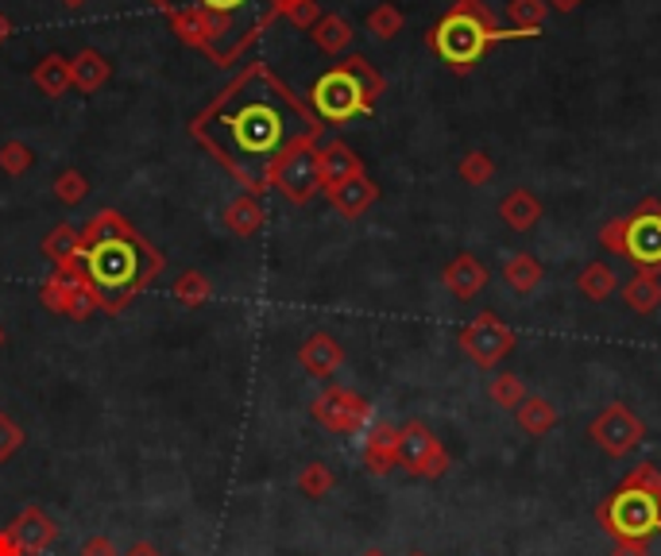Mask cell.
Listing matches in <instances>:
<instances>
[{
	"instance_id": "cell-1",
	"label": "cell",
	"mask_w": 661,
	"mask_h": 556,
	"mask_svg": "<svg viewBox=\"0 0 661 556\" xmlns=\"http://www.w3.org/2000/svg\"><path fill=\"white\" fill-rule=\"evenodd\" d=\"M321 132L326 124L314 116L309 101L267 62H247L190 124V135L209 151V159L252 197H264L279 163L302 143H318Z\"/></svg>"
},
{
	"instance_id": "cell-2",
	"label": "cell",
	"mask_w": 661,
	"mask_h": 556,
	"mask_svg": "<svg viewBox=\"0 0 661 556\" xmlns=\"http://www.w3.org/2000/svg\"><path fill=\"white\" fill-rule=\"evenodd\" d=\"M81 244H86L81 271L98 294L101 313L109 318H116L128 301L140 298L167 271V256L155 244H148L116 209H101L81 232Z\"/></svg>"
},
{
	"instance_id": "cell-3",
	"label": "cell",
	"mask_w": 661,
	"mask_h": 556,
	"mask_svg": "<svg viewBox=\"0 0 661 556\" xmlns=\"http://www.w3.org/2000/svg\"><path fill=\"white\" fill-rule=\"evenodd\" d=\"M499 39H522L519 31H503L495 12L484 0H457L437 24L425 31V47L437 54L453 74H472L487 47Z\"/></svg>"
},
{
	"instance_id": "cell-4",
	"label": "cell",
	"mask_w": 661,
	"mask_h": 556,
	"mask_svg": "<svg viewBox=\"0 0 661 556\" xmlns=\"http://www.w3.org/2000/svg\"><path fill=\"white\" fill-rule=\"evenodd\" d=\"M383 89V74L371 66L364 54H344L336 66H329L314 89H309V108L321 124H348L356 116H368L371 108L380 105Z\"/></svg>"
},
{
	"instance_id": "cell-5",
	"label": "cell",
	"mask_w": 661,
	"mask_h": 556,
	"mask_svg": "<svg viewBox=\"0 0 661 556\" xmlns=\"http://www.w3.org/2000/svg\"><path fill=\"white\" fill-rule=\"evenodd\" d=\"M596 526L608 533L611 541L623 538H646L661 533V468L658 464H635V471H626L623 483L611 494H603V503L596 506Z\"/></svg>"
},
{
	"instance_id": "cell-6",
	"label": "cell",
	"mask_w": 661,
	"mask_h": 556,
	"mask_svg": "<svg viewBox=\"0 0 661 556\" xmlns=\"http://www.w3.org/2000/svg\"><path fill=\"white\" fill-rule=\"evenodd\" d=\"M596 236H600V244L608 247L611 256L661 274V202L658 197H643L626 217L600 224Z\"/></svg>"
},
{
	"instance_id": "cell-7",
	"label": "cell",
	"mask_w": 661,
	"mask_h": 556,
	"mask_svg": "<svg viewBox=\"0 0 661 556\" xmlns=\"http://www.w3.org/2000/svg\"><path fill=\"white\" fill-rule=\"evenodd\" d=\"M449 452L425 422H406L398 429V468L415 479H441L449 471Z\"/></svg>"
},
{
	"instance_id": "cell-8",
	"label": "cell",
	"mask_w": 661,
	"mask_h": 556,
	"mask_svg": "<svg viewBox=\"0 0 661 556\" xmlns=\"http://www.w3.org/2000/svg\"><path fill=\"white\" fill-rule=\"evenodd\" d=\"M457 345L468 360L476 363V367L492 371L503 363V355L514 352V328L503 325L495 313H480V318H472L465 328H460Z\"/></svg>"
},
{
	"instance_id": "cell-9",
	"label": "cell",
	"mask_w": 661,
	"mask_h": 556,
	"mask_svg": "<svg viewBox=\"0 0 661 556\" xmlns=\"http://www.w3.org/2000/svg\"><path fill=\"white\" fill-rule=\"evenodd\" d=\"M588 437H592V444H596V449H603L608 456L623 460V456H631L638 444H643L646 422L635 414V410L626 406V402H611L603 414L592 417Z\"/></svg>"
},
{
	"instance_id": "cell-10",
	"label": "cell",
	"mask_w": 661,
	"mask_h": 556,
	"mask_svg": "<svg viewBox=\"0 0 661 556\" xmlns=\"http://www.w3.org/2000/svg\"><path fill=\"white\" fill-rule=\"evenodd\" d=\"M314 422H321L329 432H364L376 422V410L364 395L348 387H326L314 402H309Z\"/></svg>"
},
{
	"instance_id": "cell-11",
	"label": "cell",
	"mask_w": 661,
	"mask_h": 556,
	"mask_svg": "<svg viewBox=\"0 0 661 556\" xmlns=\"http://www.w3.org/2000/svg\"><path fill=\"white\" fill-rule=\"evenodd\" d=\"M271 190H279L291 205H309L321 194V163H318V143H302L287 159L279 163L271 178Z\"/></svg>"
},
{
	"instance_id": "cell-12",
	"label": "cell",
	"mask_w": 661,
	"mask_h": 556,
	"mask_svg": "<svg viewBox=\"0 0 661 556\" xmlns=\"http://www.w3.org/2000/svg\"><path fill=\"white\" fill-rule=\"evenodd\" d=\"M39 301H43L51 313L71 318V321H86L101 309L86 271H54L51 279L39 286Z\"/></svg>"
},
{
	"instance_id": "cell-13",
	"label": "cell",
	"mask_w": 661,
	"mask_h": 556,
	"mask_svg": "<svg viewBox=\"0 0 661 556\" xmlns=\"http://www.w3.org/2000/svg\"><path fill=\"white\" fill-rule=\"evenodd\" d=\"M12 538H16V545L24 548V556H39L47 553V548L54 545V538H59V526L51 521V514L43 510V506H24V510L12 518Z\"/></svg>"
},
{
	"instance_id": "cell-14",
	"label": "cell",
	"mask_w": 661,
	"mask_h": 556,
	"mask_svg": "<svg viewBox=\"0 0 661 556\" xmlns=\"http://www.w3.org/2000/svg\"><path fill=\"white\" fill-rule=\"evenodd\" d=\"M364 468L371 476H391L398 468V425L371 422L364 429Z\"/></svg>"
},
{
	"instance_id": "cell-15",
	"label": "cell",
	"mask_w": 661,
	"mask_h": 556,
	"mask_svg": "<svg viewBox=\"0 0 661 556\" xmlns=\"http://www.w3.org/2000/svg\"><path fill=\"white\" fill-rule=\"evenodd\" d=\"M298 363L306 375H314V379H333L336 371L344 367L341 340H333L329 333H309L298 348Z\"/></svg>"
},
{
	"instance_id": "cell-16",
	"label": "cell",
	"mask_w": 661,
	"mask_h": 556,
	"mask_svg": "<svg viewBox=\"0 0 661 556\" xmlns=\"http://www.w3.org/2000/svg\"><path fill=\"white\" fill-rule=\"evenodd\" d=\"M321 194L329 197V205L341 212L344 221H356V217H364L371 205L380 202V185L371 182L368 174H356L341 185H329V190H321Z\"/></svg>"
},
{
	"instance_id": "cell-17",
	"label": "cell",
	"mask_w": 661,
	"mask_h": 556,
	"mask_svg": "<svg viewBox=\"0 0 661 556\" xmlns=\"http://www.w3.org/2000/svg\"><path fill=\"white\" fill-rule=\"evenodd\" d=\"M318 163H321V190L348 182V178H356V174H368V170H364V159L344 140L318 143Z\"/></svg>"
},
{
	"instance_id": "cell-18",
	"label": "cell",
	"mask_w": 661,
	"mask_h": 556,
	"mask_svg": "<svg viewBox=\"0 0 661 556\" xmlns=\"http://www.w3.org/2000/svg\"><path fill=\"white\" fill-rule=\"evenodd\" d=\"M441 283H445V290H449L453 298L468 301L487 286V267L480 263L472 251H460V256L441 271Z\"/></svg>"
},
{
	"instance_id": "cell-19",
	"label": "cell",
	"mask_w": 661,
	"mask_h": 556,
	"mask_svg": "<svg viewBox=\"0 0 661 556\" xmlns=\"http://www.w3.org/2000/svg\"><path fill=\"white\" fill-rule=\"evenodd\" d=\"M81 232L74 224H59L43 236V256L54 263V271H81Z\"/></svg>"
},
{
	"instance_id": "cell-20",
	"label": "cell",
	"mask_w": 661,
	"mask_h": 556,
	"mask_svg": "<svg viewBox=\"0 0 661 556\" xmlns=\"http://www.w3.org/2000/svg\"><path fill=\"white\" fill-rule=\"evenodd\" d=\"M220 221H225V229H229L232 236H240V240L256 236V232L267 224L264 202H259V197H252V194H237L229 205H225V217H220Z\"/></svg>"
},
{
	"instance_id": "cell-21",
	"label": "cell",
	"mask_w": 661,
	"mask_h": 556,
	"mask_svg": "<svg viewBox=\"0 0 661 556\" xmlns=\"http://www.w3.org/2000/svg\"><path fill=\"white\" fill-rule=\"evenodd\" d=\"M623 306L635 309V313H643V318H650L653 309L661 306V274L638 267L635 279H626L623 283Z\"/></svg>"
},
{
	"instance_id": "cell-22",
	"label": "cell",
	"mask_w": 661,
	"mask_h": 556,
	"mask_svg": "<svg viewBox=\"0 0 661 556\" xmlns=\"http://www.w3.org/2000/svg\"><path fill=\"white\" fill-rule=\"evenodd\" d=\"M499 217L511 232H530L542 221V202L534 197V190H511L499 202Z\"/></svg>"
},
{
	"instance_id": "cell-23",
	"label": "cell",
	"mask_w": 661,
	"mask_h": 556,
	"mask_svg": "<svg viewBox=\"0 0 661 556\" xmlns=\"http://www.w3.org/2000/svg\"><path fill=\"white\" fill-rule=\"evenodd\" d=\"M71 78H74V89H81V93H98V89L113 78V66H109V59L101 51L86 47V51H78L71 59Z\"/></svg>"
},
{
	"instance_id": "cell-24",
	"label": "cell",
	"mask_w": 661,
	"mask_h": 556,
	"mask_svg": "<svg viewBox=\"0 0 661 556\" xmlns=\"http://www.w3.org/2000/svg\"><path fill=\"white\" fill-rule=\"evenodd\" d=\"M167 20H170V31H175L186 47H194V51L205 54V47H209V16H205L202 4H182V9H175Z\"/></svg>"
},
{
	"instance_id": "cell-25",
	"label": "cell",
	"mask_w": 661,
	"mask_h": 556,
	"mask_svg": "<svg viewBox=\"0 0 661 556\" xmlns=\"http://www.w3.org/2000/svg\"><path fill=\"white\" fill-rule=\"evenodd\" d=\"M514 422H519V429L530 432V437H546V432L557 429L561 414H557V406L549 402V398L526 395V398L519 402V410H514Z\"/></svg>"
},
{
	"instance_id": "cell-26",
	"label": "cell",
	"mask_w": 661,
	"mask_h": 556,
	"mask_svg": "<svg viewBox=\"0 0 661 556\" xmlns=\"http://www.w3.org/2000/svg\"><path fill=\"white\" fill-rule=\"evenodd\" d=\"M309 39L318 43V51H326V54H344L348 47H353L356 31H353V24H348L344 16H336V12H326V16H321L318 24L309 27Z\"/></svg>"
},
{
	"instance_id": "cell-27",
	"label": "cell",
	"mask_w": 661,
	"mask_h": 556,
	"mask_svg": "<svg viewBox=\"0 0 661 556\" xmlns=\"http://www.w3.org/2000/svg\"><path fill=\"white\" fill-rule=\"evenodd\" d=\"M31 81L39 86L43 98H62V93H71L74 89L71 59H62V54H47V59H39V66L31 70Z\"/></svg>"
},
{
	"instance_id": "cell-28",
	"label": "cell",
	"mask_w": 661,
	"mask_h": 556,
	"mask_svg": "<svg viewBox=\"0 0 661 556\" xmlns=\"http://www.w3.org/2000/svg\"><path fill=\"white\" fill-rule=\"evenodd\" d=\"M503 283H507V290L514 294H530L542 286V263L530 251H522V256H511L507 263H503Z\"/></svg>"
},
{
	"instance_id": "cell-29",
	"label": "cell",
	"mask_w": 661,
	"mask_h": 556,
	"mask_svg": "<svg viewBox=\"0 0 661 556\" xmlns=\"http://www.w3.org/2000/svg\"><path fill=\"white\" fill-rule=\"evenodd\" d=\"M576 286H581V294L588 301H608L619 290V274L608 263H588L581 271V279H576Z\"/></svg>"
},
{
	"instance_id": "cell-30",
	"label": "cell",
	"mask_w": 661,
	"mask_h": 556,
	"mask_svg": "<svg viewBox=\"0 0 661 556\" xmlns=\"http://www.w3.org/2000/svg\"><path fill=\"white\" fill-rule=\"evenodd\" d=\"M175 298L182 301L186 309H198L213 298V283L205 279L202 271H182L175 279Z\"/></svg>"
},
{
	"instance_id": "cell-31",
	"label": "cell",
	"mask_w": 661,
	"mask_h": 556,
	"mask_svg": "<svg viewBox=\"0 0 661 556\" xmlns=\"http://www.w3.org/2000/svg\"><path fill=\"white\" fill-rule=\"evenodd\" d=\"M31 167H36V151L27 147L24 140H9V143H0V174H9V178H24Z\"/></svg>"
},
{
	"instance_id": "cell-32",
	"label": "cell",
	"mask_w": 661,
	"mask_h": 556,
	"mask_svg": "<svg viewBox=\"0 0 661 556\" xmlns=\"http://www.w3.org/2000/svg\"><path fill=\"white\" fill-rule=\"evenodd\" d=\"M487 398H492L499 410H519V402L526 398V383H522L519 375H511V371H503V375L492 379V387H487Z\"/></svg>"
},
{
	"instance_id": "cell-33",
	"label": "cell",
	"mask_w": 661,
	"mask_h": 556,
	"mask_svg": "<svg viewBox=\"0 0 661 556\" xmlns=\"http://www.w3.org/2000/svg\"><path fill=\"white\" fill-rule=\"evenodd\" d=\"M549 4L546 0H511V24L522 36H538V27L546 24Z\"/></svg>"
},
{
	"instance_id": "cell-34",
	"label": "cell",
	"mask_w": 661,
	"mask_h": 556,
	"mask_svg": "<svg viewBox=\"0 0 661 556\" xmlns=\"http://www.w3.org/2000/svg\"><path fill=\"white\" fill-rule=\"evenodd\" d=\"M336 487V476H333V468L329 464H306V468L298 471V491L306 494V499H326L329 491Z\"/></svg>"
},
{
	"instance_id": "cell-35",
	"label": "cell",
	"mask_w": 661,
	"mask_h": 556,
	"mask_svg": "<svg viewBox=\"0 0 661 556\" xmlns=\"http://www.w3.org/2000/svg\"><path fill=\"white\" fill-rule=\"evenodd\" d=\"M403 9H395L391 0H383V4H376V9L368 12V31L376 39H395L398 31H403Z\"/></svg>"
},
{
	"instance_id": "cell-36",
	"label": "cell",
	"mask_w": 661,
	"mask_h": 556,
	"mask_svg": "<svg viewBox=\"0 0 661 556\" xmlns=\"http://www.w3.org/2000/svg\"><path fill=\"white\" fill-rule=\"evenodd\" d=\"M457 174L465 178L468 185H487L495 178V159L487 151H468L465 159H460Z\"/></svg>"
},
{
	"instance_id": "cell-37",
	"label": "cell",
	"mask_w": 661,
	"mask_h": 556,
	"mask_svg": "<svg viewBox=\"0 0 661 556\" xmlns=\"http://www.w3.org/2000/svg\"><path fill=\"white\" fill-rule=\"evenodd\" d=\"M54 197H59L62 205H81L89 197V182H86V174L81 170H62L59 178H54Z\"/></svg>"
},
{
	"instance_id": "cell-38",
	"label": "cell",
	"mask_w": 661,
	"mask_h": 556,
	"mask_svg": "<svg viewBox=\"0 0 661 556\" xmlns=\"http://www.w3.org/2000/svg\"><path fill=\"white\" fill-rule=\"evenodd\" d=\"M279 16H287L294 27H302V31H309V27L318 24L326 12L318 9V0H287V4H279Z\"/></svg>"
},
{
	"instance_id": "cell-39",
	"label": "cell",
	"mask_w": 661,
	"mask_h": 556,
	"mask_svg": "<svg viewBox=\"0 0 661 556\" xmlns=\"http://www.w3.org/2000/svg\"><path fill=\"white\" fill-rule=\"evenodd\" d=\"M20 449H24V429H20V425L0 410V464L16 456Z\"/></svg>"
},
{
	"instance_id": "cell-40",
	"label": "cell",
	"mask_w": 661,
	"mask_h": 556,
	"mask_svg": "<svg viewBox=\"0 0 661 556\" xmlns=\"http://www.w3.org/2000/svg\"><path fill=\"white\" fill-rule=\"evenodd\" d=\"M611 556H653V553H650V541L646 538H623V541H615Z\"/></svg>"
},
{
	"instance_id": "cell-41",
	"label": "cell",
	"mask_w": 661,
	"mask_h": 556,
	"mask_svg": "<svg viewBox=\"0 0 661 556\" xmlns=\"http://www.w3.org/2000/svg\"><path fill=\"white\" fill-rule=\"evenodd\" d=\"M78 556H120V548H116L105 533H98V538H89L86 545H81Z\"/></svg>"
},
{
	"instance_id": "cell-42",
	"label": "cell",
	"mask_w": 661,
	"mask_h": 556,
	"mask_svg": "<svg viewBox=\"0 0 661 556\" xmlns=\"http://www.w3.org/2000/svg\"><path fill=\"white\" fill-rule=\"evenodd\" d=\"M205 12H237L244 9V4H252V0H198Z\"/></svg>"
},
{
	"instance_id": "cell-43",
	"label": "cell",
	"mask_w": 661,
	"mask_h": 556,
	"mask_svg": "<svg viewBox=\"0 0 661 556\" xmlns=\"http://www.w3.org/2000/svg\"><path fill=\"white\" fill-rule=\"evenodd\" d=\"M0 556H24V548L16 545L12 530H0Z\"/></svg>"
},
{
	"instance_id": "cell-44",
	"label": "cell",
	"mask_w": 661,
	"mask_h": 556,
	"mask_svg": "<svg viewBox=\"0 0 661 556\" xmlns=\"http://www.w3.org/2000/svg\"><path fill=\"white\" fill-rule=\"evenodd\" d=\"M148 4H151V9H160V12H167V16H170L175 9H182V4H198V0H148Z\"/></svg>"
},
{
	"instance_id": "cell-45",
	"label": "cell",
	"mask_w": 661,
	"mask_h": 556,
	"mask_svg": "<svg viewBox=\"0 0 661 556\" xmlns=\"http://www.w3.org/2000/svg\"><path fill=\"white\" fill-rule=\"evenodd\" d=\"M120 556H163L160 548L151 545V541H136L132 548H128V553H120Z\"/></svg>"
},
{
	"instance_id": "cell-46",
	"label": "cell",
	"mask_w": 661,
	"mask_h": 556,
	"mask_svg": "<svg viewBox=\"0 0 661 556\" xmlns=\"http://www.w3.org/2000/svg\"><path fill=\"white\" fill-rule=\"evenodd\" d=\"M549 9H557V12H573V9H581L584 0H546Z\"/></svg>"
},
{
	"instance_id": "cell-47",
	"label": "cell",
	"mask_w": 661,
	"mask_h": 556,
	"mask_svg": "<svg viewBox=\"0 0 661 556\" xmlns=\"http://www.w3.org/2000/svg\"><path fill=\"white\" fill-rule=\"evenodd\" d=\"M9 39H12V20L0 12V43H9Z\"/></svg>"
},
{
	"instance_id": "cell-48",
	"label": "cell",
	"mask_w": 661,
	"mask_h": 556,
	"mask_svg": "<svg viewBox=\"0 0 661 556\" xmlns=\"http://www.w3.org/2000/svg\"><path fill=\"white\" fill-rule=\"evenodd\" d=\"M62 4H66V9H81V4H86V0H62Z\"/></svg>"
},
{
	"instance_id": "cell-49",
	"label": "cell",
	"mask_w": 661,
	"mask_h": 556,
	"mask_svg": "<svg viewBox=\"0 0 661 556\" xmlns=\"http://www.w3.org/2000/svg\"><path fill=\"white\" fill-rule=\"evenodd\" d=\"M4 340H9V333H4V325H0V348H4Z\"/></svg>"
},
{
	"instance_id": "cell-50",
	"label": "cell",
	"mask_w": 661,
	"mask_h": 556,
	"mask_svg": "<svg viewBox=\"0 0 661 556\" xmlns=\"http://www.w3.org/2000/svg\"><path fill=\"white\" fill-rule=\"evenodd\" d=\"M364 556H383V553H380V548H368V553H364Z\"/></svg>"
},
{
	"instance_id": "cell-51",
	"label": "cell",
	"mask_w": 661,
	"mask_h": 556,
	"mask_svg": "<svg viewBox=\"0 0 661 556\" xmlns=\"http://www.w3.org/2000/svg\"><path fill=\"white\" fill-rule=\"evenodd\" d=\"M410 556H425V553H410Z\"/></svg>"
},
{
	"instance_id": "cell-52",
	"label": "cell",
	"mask_w": 661,
	"mask_h": 556,
	"mask_svg": "<svg viewBox=\"0 0 661 556\" xmlns=\"http://www.w3.org/2000/svg\"><path fill=\"white\" fill-rule=\"evenodd\" d=\"M279 4H287V0H279Z\"/></svg>"
}]
</instances>
